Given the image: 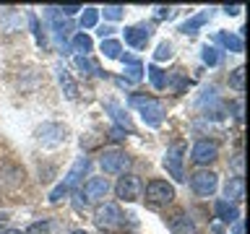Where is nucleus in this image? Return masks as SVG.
<instances>
[{
    "label": "nucleus",
    "mask_w": 250,
    "mask_h": 234,
    "mask_svg": "<svg viewBox=\"0 0 250 234\" xmlns=\"http://www.w3.org/2000/svg\"><path fill=\"white\" fill-rule=\"evenodd\" d=\"M89 169H91V159H89V156H81V159H78V161L73 164V167H70L68 177L62 179V182H60V185H58V187H55V190L50 193V200H52V203L62 200V198H65V195H68L70 190H73V187L81 185V179H83L86 175H89Z\"/></svg>",
    "instance_id": "nucleus-1"
},
{
    "label": "nucleus",
    "mask_w": 250,
    "mask_h": 234,
    "mask_svg": "<svg viewBox=\"0 0 250 234\" xmlns=\"http://www.w3.org/2000/svg\"><path fill=\"white\" fill-rule=\"evenodd\" d=\"M130 104L141 109V117H144L146 125H151V128H159L162 120H164V107L162 101H156L151 97H141V94H133L130 97Z\"/></svg>",
    "instance_id": "nucleus-2"
},
{
    "label": "nucleus",
    "mask_w": 250,
    "mask_h": 234,
    "mask_svg": "<svg viewBox=\"0 0 250 234\" xmlns=\"http://www.w3.org/2000/svg\"><path fill=\"white\" fill-rule=\"evenodd\" d=\"M146 200L151 206H167V203L175 200V187L167 179H151L146 185Z\"/></svg>",
    "instance_id": "nucleus-3"
},
{
    "label": "nucleus",
    "mask_w": 250,
    "mask_h": 234,
    "mask_svg": "<svg viewBox=\"0 0 250 234\" xmlns=\"http://www.w3.org/2000/svg\"><path fill=\"white\" fill-rule=\"evenodd\" d=\"M216 185H219V177H216V172H211V169H198L190 175V187H193L195 195H201V198L214 195Z\"/></svg>",
    "instance_id": "nucleus-4"
},
{
    "label": "nucleus",
    "mask_w": 250,
    "mask_h": 234,
    "mask_svg": "<svg viewBox=\"0 0 250 234\" xmlns=\"http://www.w3.org/2000/svg\"><path fill=\"white\" fill-rule=\"evenodd\" d=\"M115 193H117V198H120V200L133 203V200L141 198V193H144V182H141V177H136V175H125V177L117 179Z\"/></svg>",
    "instance_id": "nucleus-5"
},
{
    "label": "nucleus",
    "mask_w": 250,
    "mask_h": 234,
    "mask_svg": "<svg viewBox=\"0 0 250 234\" xmlns=\"http://www.w3.org/2000/svg\"><path fill=\"white\" fill-rule=\"evenodd\" d=\"M185 146L183 143H172L167 148V154H164V169L172 175V179H177V182H183L185 179V172H183V159H185Z\"/></svg>",
    "instance_id": "nucleus-6"
},
{
    "label": "nucleus",
    "mask_w": 250,
    "mask_h": 234,
    "mask_svg": "<svg viewBox=\"0 0 250 234\" xmlns=\"http://www.w3.org/2000/svg\"><path fill=\"white\" fill-rule=\"evenodd\" d=\"M219 156V146L214 143V140H195L193 143V151H190V159L198 164V167H208L211 161H216Z\"/></svg>",
    "instance_id": "nucleus-7"
},
{
    "label": "nucleus",
    "mask_w": 250,
    "mask_h": 234,
    "mask_svg": "<svg viewBox=\"0 0 250 234\" xmlns=\"http://www.w3.org/2000/svg\"><path fill=\"white\" fill-rule=\"evenodd\" d=\"M99 164H102V169H104L107 175H120V172H125L130 167V156L123 154V151H117V148H112V151L102 154Z\"/></svg>",
    "instance_id": "nucleus-8"
},
{
    "label": "nucleus",
    "mask_w": 250,
    "mask_h": 234,
    "mask_svg": "<svg viewBox=\"0 0 250 234\" xmlns=\"http://www.w3.org/2000/svg\"><path fill=\"white\" fill-rule=\"evenodd\" d=\"M65 125L60 122H44L42 128H37V138L42 146H60L65 140Z\"/></svg>",
    "instance_id": "nucleus-9"
},
{
    "label": "nucleus",
    "mask_w": 250,
    "mask_h": 234,
    "mask_svg": "<svg viewBox=\"0 0 250 234\" xmlns=\"http://www.w3.org/2000/svg\"><path fill=\"white\" fill-rule=\"evenodd\" d=\"M94 221H97V226H102V229H115V226L123 224V214L115 203H104V206L97 208Z\"/></svg>",
    "instance_id": "nucleus-10"
},
{
    "label": "nucleus",
    "mask_w": 250,
    "mask_h": 234,
    "mask_svg": "<svg viewBox=\"0 0 250 234\" xmlns=\"http://www.w3.org/2000/svg\"><path fill=\"white\" fill-rule=\"evenodd\" d=\"M123 37H125V44L136 47V50H144L148 37H151V29H148L146 23H141V26H128L123 31Z\"/></svg>",
    "instance_id": "nucleus-11"
},
{
    "label": "nucleus",
    "mask_w": 250,
    "mask_h": 234,
    "mask_svg": "<svg viewBox=\"0 0 250 234\" xmlns=\"http://www.w3.org/2000/svg\"><path fill=\"white\" fill-rule=\"evenodd\" d=\"M23 26V13L16 11V8H0V31H19Z\"/></svg>",
    "instance_id": "nucleus-12"
},
{
    "label": "nucleus",
    "mask_w": 250,
    "mask_h": 234,
    "mask_svg": "<svg viewBox=\"0 0 250 234\" xmlns=\"http://www.w3.org/2000/svg\"><path fill=\"white\" fill-rule=\"evenodd\" d=\"M109 190V182L107 177H89L83 185V198L86 200H102Z\"/></svg>",
    "instance_id": "nucleus-13"
},
{
    "label": "nucleus",
    "mask_w": 250,
    "mask_h": 234,
    "mask_svg": "<svg viewBox=\"0 0 250 234\" xmlns=\"http://www.w3.org/2000/svg\"><path fill=\"white\" fill-rule=\"evenodd\" d=\"M23 182V169L16 167V164H5L3 169H0V187H5V190H13V187H19Z\"/></svg>",
    "instance_id": "nucleus-14"
},
{
    "label": "nucleus",
    "mask_w": 250,
    "mask_h": 234,
    "mask_svg": "<svg viewBox=\"0 0 250 234\" xmlns=\"http://www.w3.org/2000/svg\"><path fill=\"white\" fill-rule=\"evenodd\" d=\"M214 214H216L219 221H224V224L240 221V211H237V206H234V203H229V200H216Z\"/></svg>",
    "instance_id": "nucleus-15"
},
{
    "label": "nucleus",
    "mask_w": 250,
    "mask_h": 234,
    "mask_svg": "<svg viewBox=\"0 0 250 234\" xmlns=\"http://www.w3.org/2000/svg\"><path fill=\"white\" fill-rule=\"evenodd\" d=\"M120 60L125 62V73H128L125 81H128V83H136V81L144 78V65H141L138 58H133V55H120Z\"/></svg>",
    "instance_id": "nucleus-16"
},
{
    "label": "nucleus",
    "mask_w": 250,
    "mask_h": 234,
    "mask_svg": "<svg viewBox=\"0 0 250 234\" xmlns=\"http://www.w3.org/2000/svg\"><path fill=\"white\" fill-rule=\"evenodd\" d=\"M211 16H214V11H211V8H206V11L195 13L193 19H188L185 23H180V31H183V34H195V31L203 26V23L211 21Z\"/></svg>",
    "instance_id": "nucleus-17"
},
{
    "label": "nucleus",
    "mask_w": 250,
    "mask_h": 234,
    "mask_svg": "<svg viewBox=\"0 0 250 234\" xmlns=\"http://www.w3.org/2000/svg\"><path fill=\"white\" fill-rule=\"evenodd\" d=\"M169 229H172V234H198V229H195V224H193V218L185 216V214H177L175 218H172V221H169Z\"/></svg>",
    "instance_id": "nucleus-18"
},
{
    "label": "nucleus",
    "mask_w": 250,
    "mask_h": 234,
    "mask_svg": "<svg viewBox=\"0 0 250 234\" xmlns=\"http://www.w3.org/2000/svg\"><path fill=\"white\" fill-rule=\"evenodd\" d=\"M224 198L229 203L245 198V179L242 177H229V182L224 185Z\"/></svg>",
    "instance_id": "nucleus-19"
},
{
    "label": "nucleus",
    "mask_w": 250,
    "mask_h": 234,
    "mask_svg": "<svg viewBox=\"0 0 250 234\" xmlns=\"http://www.w3.org/2000/svg\"><path fill=\"white\" fill-rule=\"evenodd\" d=\"M216 42L227 47L229 52H242L245 50V42H242L240 34H229V31H216Z\"/></svg>",
    "instance_id": "nucleus-20"
},
{
    "label": "nucleus",
    "mask_w": 250,
    "mask_h": 234,
    "mask_svg": "<svg viewBox=\"0 0 250 234\" xmlns=\"http://www.w3.org/2000/svg\"><path fill=\"white\" fill-rule=\"evenodd\" d=\"M58 81H60L62 94H65L68 99H76L78 97V86H76V81L70 78V73H68L65 68H58Z\"/></svg>",
    "instance_id": "nucleus-21"
},
{
    "label": "nucleus",
    "mask_w": 250,
    "mask_h": 234,
    "mask_svg": "<svg viewBox=\"0 0 250 234\" xmlns=\"http://www.w3.org/2000/svg\"><path fill=\"white\" fill-rule=\"evenodd\" d=\"M148 78H151V86L156 91H164V89H167V83H169L167 73H164L159 65H148Z\"/></svg>",
    "instance_id": "nucleus-22"
},
{
    "label": "nucleus",
    "mask_w": 250,
    "mask_h": 234,
    "mask_svg": "<svg viewBox=\"0 0 250 234\" xmlns=\"http://www.w3.org/2000/svg\"><path fill=\"white\" fill-rule=\"evenodd\" d=\"M70 50L81 52V58H86V52H91V37L89 34H76L73 42H70Z\"/></svg>",
    "instance_id": "nucleus-23"
},
{
    "label": "nucleus",
    "mask_w": 250,
    "mask_h": 234,
    "mask_svg": "<svg viewBox=\"0 0 250 234\" xmlns=\"http://www.w3.org/2000/svg\"><path fill=\"white\" fill-rule=\"evenodd\" d=\"M107 112H112V117L117 120V125H120V128H125V130H130V120H128V115L123 112L120 109V104H117V101H107Z\"/></svg>",
    "instance_id": "nucleus-24"
},
{
    "label": "nucleus",
    "mask_w": 250,
    "mask_h": 234,
    "mask_svg": "<svg viewBox=\"0 0 250 234\" xmlns=\"http://www.w3.org/2000/svg\"><path fill=\"white\" fill-rule=\"evenodd\" d=\"M102 52H104V58L117 60L123 55V44L117 42V39H102Z\"/></svg>",
    "instance_id": "nucleus-25"
},
{
    "label": "nucleus",
    "mask_w": 250,
    "mask_h": 234,
    "mask_svg": "<svg viewBox=\"0 0 250 234\" xmlns=\"http://www.w3.org/2000/svg\"><path fill=\"white\" fill-rule=\"evenodd\" d=\"M97 21H99V8H83V13H81V29L97 26Z\"/></svg>",
    "instance_id": "nucleus-26"
},
{
    "label": "nucleus",
    "mask_w": 250,
    "mask_h": 234,
    "mask_svg": "<svg viewBox=\"0 0 250 234\" xmlns=\"http://www.w3.org/2000/svg\"><path fill=\"white\" fill-rule=\"evenodd\" d=\"M76 68H78V70H83V73H94V76H102V78H104V73L99 70V65H94L89 58H81V55L76 58Z\"/></svg>",
    "instance_id": "nucleus-27"
},
{
    "label": "nucleus",
    "mask_w": 250,
    "mask_h": 234,
    "mask_svg": "<svg viewBox=\"0 0 250 234\" xmlns=\"http://www.w3.org/2000/svg\"><path fill=\"white\" fill-rule=\"evenodd\" d=\"M229 86L234 91H242L245 89V68H234L229 73Z\"/></svg>",
    "instance_id": "nucleus-28"
},
{
    "label": "nucleus",
    "mask_w": 250,
    "mask_h": 234,
    "mask_svg": "<svg viewBox=\"0 0 250 234\" xmlns=\"http://www.w3.org/2000/svg\"><path fill=\"white\" fill-rule=\"evenodd\" d=\"M201 58H203V62H206V65H211V68H214V65H219V60H222V55H219L216 50H214V47H203V50H201Z\"/></svg>",
    "instance_id": "nucleus-29"
},
{
    "label": "nucleus",
    "mask_w": 250,
    "mask_h": 234,
    "mask_svg": "<svg viewBox=\"0 0 250 234\" xmlns=\"http://www.w3.org/2000/svg\"><path fill=\"white\" fill-rule=\"evenodd\" d=\"M99 13H104L107 21H120L125 16V8L123 5H104V11H99Z\"/></svg>",
    "instance_id": "nucleus-30"
},
{
    "label": "nucleus",
    "mask_w": 250,
    "mask_h": 234,
    "mask_svg": "<svg viewBox=\"0 0 250 234\" xmlns=\"http://www.w3.org/2000/svg\"><path fill=\"white\" fill-rule=\"evenodd\" d=\"M29 23H31V31H34L37 42L44 47V44H47V39H44V31H42V26H39V21H37V16H34V13H29Z\"/></svg>",
    "instance_id": "nucleus-31"
},
{
    "label": "nucleus",
    "mask_w": 250,
    "mask_h": 234,
    "mask_svg": "<svg viewBox=\"0 0 250 234\" xmlns=\"http://www.w3.org/2000/svg\"><path fill=\"white\" fill-rule=\"evenodd\" d=\"M154 58H156V60H169V58H172V44H169V42H162L159 47H156Z\"/></svg>",
    "instance_id": "nucleus-32"
},
{
    "label": "nucleus",
    "mask_w": 250,
    "mask_h": 234,
    "mask_svg": "<svg viewBox=\"0 0 250 234\" xmlns=\"http://www.w3.org/2000/svg\"><path fill=\"white\" fill-rule=\"evenodd\" d=\"M50 232V221H42V224H31L29 226V234H44Z\"/></svg>",
    "instance_id": "nucleus-33"
},
{
    "label": "nucleus",
    "mask_w": 250,
    "mask_h": 234,
    "mask_svg": "<svg viewBox=\"0 0 250 234\" xmlns=\"http://www.w3.org/2000/svg\"><path fill=\"white\" fill-rule=\"evenodd\" d=\"M109 138H112V140H125V128H120V125H115V128L109 130Z\"/></svg>",
    "instance_id": "nucleus-34"
},
{
    "label": "nucleus",
    "mask_w": 250,
    "mask_h": 234,
    "mask_svg": "<svg viewBox=\"0 0 250 234\" xmlns=\"http://www.w3.org/2000/svg\"><path fill=\"white\" fill-rule=\"evenodd\" d=\"M112 31H115L112 26H99V29H97V34H99L102 39H112Z\"/></svg>",
    "instance_id": "nucleus-35"
},
{
    "label": "nucleus",
    "mask_w": 250,
    "mask_h": 234,
    "mask_svg": "<svg viewBox=\"0 0 250 234\" xmlns=\"http://www.w3.org/2000/svg\"><path fill=\"white\" fill-rule=\"evenodd\" d=\"M232 164H234V172H237V177H242V154H234Z\"/></svg>",
    "instance_id": "nucleus-36"
},
{
    "label": "nucleus",
    "mask_w": 250,
    "mask_h": 234,
    "mask_svg": "<svg viewBox=\"0 0 250 234\" xmlns=\"http://www.w3.org/2000/svg\"><path fill=\"white\" fill-rule=\"evenodd\" d=\"M183 89H185V78L177 76V78H175V94H183Z\"/></svg>",
    "instance_id": "nucleus-37"
},
{
    "label": "nucleus",
    "mask_w": 250,
    "mask_h": 234,
    "mask_svg": "<svg viewBox=\"0 0 250 234\" xmlns=\"http://www.w3.org/2000/svg\"><path fill=\"white\" fill-rule=\"evenodd\" d=\"M172 8H156V19H169Z\"/></svg>",
    "instance_id": "nucleus-38"
},
{
    "label": "nucleus",
    "mask_w": 250,
    "mask_h": 234,
    "mask_svg": "<svg viewBox=\"0 0 250 234\" xmlns=\"http://www.w3.org/2000/svg\"><path fill=\"white\" fill-rule=\"evenodd\" d=\"M224 13L227 16H237L240 13V5H224Z\"/></svg>",
    "instance_id": "nucleus-39"
},
{
    "label": "nucleus",
    "mask_w": 250,
    "mask_h": 234,
    "mask_svg": "<svg viewBox=\"0 0 250 234\" xmlns=\"http://www.w3.org/2000/svg\"><path fill=\"white\" fill-rule=\"evenodd\" d=\"M234 117H237V120H242V101H237V104H234Z\"/></svg>",
    "instance_id": "nucleus-40"
},
{
    "label": "nucleus",
    "mask_w": 250,
    "mask_h": 234,
    "mask_svg": "<svg viewBox=\"0 0 250 234\" xmlns=\"http://www.w3.org/2000/svg\"><path fill=\"white\" fill-rule=\"evenodd\" d=\"M245 229H242V221H234V234H242Z\"/></svg>",
    "instance_id": "nucleus-41"
},
{
    "label": "nucleus",
    "mask_w": 250,
    "mask_h": 234,
    "mask_svg": "<svg viewBox=\"0 0 250 234\" xmlns=\"http://www.w3.org/2000/svg\"><path fill=\"white\" fill-rule=\"evenodd\" d=\"M3 234H23V232H19V229H3Z\"/></svg>",
    "instance_id": "nucleus-42"
},
{
    "label": "nucleus",
    "mask_w": 250,
    "mask_h": 234,
    "mask_svg": "<svg viewBox=\"0 0 250 234\" xmlns=\"http://www.w3.org/2000/svg\"><path fill=\"white\" fill-rule=\"evenodd\" d=\"M73 234H89V232H83V229H78V232H73Z\"/></svg>",
    "instance_id": "nucleus-43"
}]
</instances>
